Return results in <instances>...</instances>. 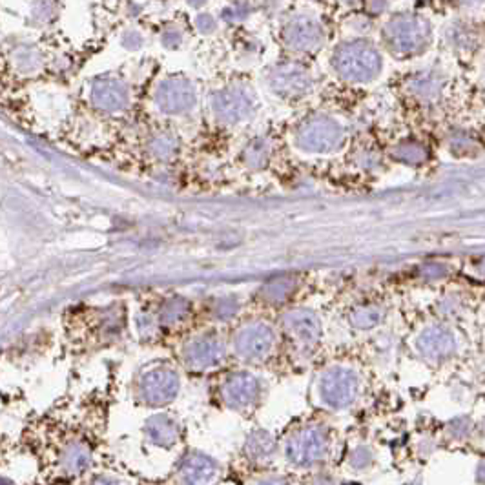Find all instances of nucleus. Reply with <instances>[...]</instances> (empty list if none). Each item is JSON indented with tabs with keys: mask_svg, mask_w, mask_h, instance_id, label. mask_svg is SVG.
I'll return each mask as SVG.
<instances>
[{
	"mask_svg": "<svg viewBox=\"0 0 485 485\" xmlns=\"http://www.w3.org/2000/svg\"><path fill=\"white\" fill-rule=\"evenodd\" d=\"M336 66L339 73L350 80H369L380 70V55L371 44L358 43L345 44L336 55Z\"/></svg>",
	"mask_w": 485,
	"mask_h": 485,
	"instance_id": "1",
	"label": "nucleus"
},
{
	"mask_svg": "<svg viewBox=\"0 0 485 485\" xmlns=\"http://www.w3.org/2000/svg\"><path fill=\"white\" fill-rule=\"evenodd\" d=\"M358 394V378L347 369H332L321 380V396L330 407H347Z\"/></svg>",
	"mask_w": 485,
	"mask_h": 485,
	"instance_id": "2",
	"label": "nucleus"
},
{
	"mask_svg": "<svg viewBox=\"0 0 485 485\" xmlns=\"http://www.w3.org/2000/svg\"><path fill=\"white\" fill-rule=\"evenodd\" d=\"M327 452V436L320 429H305L288 442L287 454L294 464L310 465L321 460Z\"/></svg>",
	"mask_w": 485,
	"mask_h": 485,
	"instance_id": "3",
	"label": "nucleus"
},
{
	"mask_svg": "<svg viewBox=\"0 0 485 485\" xmlns=\"http://www.w3.org/2000/svg\"><path fill=\"white\" fill-rule=\"evenodd\" d=\"M274 345V334L265 325L245 327L237 334L236 349L243 358H265Z\"/></svg>",
	"mask_w": 485,
	"mask_h": 485,
	"instance_id": "4",
	"label": "nucleus"
},
{
	"mask_svg": "<svg viewBox=\"0 0 485 485\" xmlns=\"http://www.w3.org/2000/svg\"><path fill=\"white\" fill-rule=\"evenodd\" d=\"M178 376L168 369H157V371L146 372L143 381H141L143 396L150 403H165V401L172 400L178 393Z\"/></svg>",
	"mask_w": 485,
	"mask_h": 485,
	"instance_id": "5",
	"label": "nucleus"
},
{
	"mask_svg": "<svg viewBox=\"0 0 485 485\" xmlns=\"http://www.w3.org/2000/svg\"><path fill=\"white\" fill-rule=\"evenodd\" d=\"M338 137L339 131L336 124L325 121V119H317V121L308 123V126H305L303 131H301L303 146H307L308 150H316V152L332 146L338 141Z\"/></svg>",
	"mask_w": 485,
	"mask_h": 485,
	"instance_id": "6",
	"label": "nucleus"
},
{
	"mask_svg": "<svg viewBox=\"0 0 485 485\" xmlns=\"http://www.w3.org/2000/svg\"><path fill=\"white\" fill-rule=\"evenodd\" d=\"M223 343L215 338H203L188 349V361L192 367H214L223 359Z\"/></svg>",
	"mask_w": 485,
	"mask_h": 485,
	"instance_id": "7",
	"label": "nucleus"
},
{
	"mask_svg": "<svg viewBox=\"0 0 485 485\" xmlns=\"http://www.w3.org/2000/svg\"><path fill=\"white\" fill-rule=\"evenodd\" d=\"M192 88L181 80L166 82L159 92V104L165 111H182L192 104Z\"/></svg>",
	"mask_w": 485,
	"mask_h": 485,
	"instance_id": "8",
	"label": "nucleus"
},
{
	"mask_svg": "<svg viewBox=\"0 0 485 485\" xmlns=\"http://www.w3.org/2000/svg\"><path fill=\"white\" fill-rule=\"evenodd\" d=\"M391 31H393L391 40L400 50H414L418 44H423V38L427 35L425 26L420 24L416 18H401Z\"/></svg>",
	"mask_w": 485,
	"mask_h": 485,
	"instance_id": "9",
	"label": "nucleus"
},
{
	"mask_svg": "<svg viewBox=\"0 0 485 485\" xmlns=\"http://www.w3.org/2000/svg\"><path fill=\"white\" fill-rule=\"evenodd\" d=\"M227 400L234 405H246L258 396V381L249 374H236L227 381Z\"/></svg>",
	"mask_w": 485,
	"mask_h": 485,
	"instance_id": "10",
	"label": "nucleus"
},
{
	"mask_svg": "<svg viewBox=\"0 0 485 485\" xmlns=\"http://www.w3.org/2000/svg\"><path fill=\"white\" fill-rule=\"evenodd\" d=\"M287 327L292 332L295 339L305 345H312L316 343L317 336H320V325H317V320L310 312H294L288 316Z\"/></svg>",
	"mask_w": 485,
	"mask_h": 485,
	"instance_id": "11",
	"label": "nucleus"
},
{
	"mask_svg": "<svg viewBox=\"0 0 485 485\" xmlns=\"http://www.w3.org/2000/svg\"><path fill=\"white\" fill-rule=\"evenodd\" d=\"M93 101L101 106L102 110H119L126 102V92L119 82L114 80H102L93 86Z\"/></svg>",
	"mask_w": 485,
	"mask_h": 485,
	"instance_id": "12",
	"label": "nucleus"
},
{
	"mask_svg": "<svg viewBox=\"0 0 485 485\" xmlns=\"http://www.w3.org/2000/svg\"><path fill=\"white\" fill-rule=\"evenodd\" d=\"M252 101L250 97H246L243 92H227L221 95V99H217L215 102V108H217V114L223 119H239L245 117V114H249Z\"/></svg>",
	"mask_w": 485,
	"mask_h": 485,
	"instance_id": "13",
	"label": "nucleus"
},
{
	"mask_svg": "<svg viewBox=\"0 0 485 485\" xmlns=\"http://www.w3.org/2000/svg\"><path fill=\"white\" fill-rule=\"evenodd\" d=\"M182 474L190 485H210L215 478V467L203 456H194L186 462Z\"/></svg>",
	"mask_w": 485,
	"mask_h": 485,
	"instance_id": "14",
	"label": "nucleus"
},
{
	"mask_svg": "<svg viewBox=\"0 0 485 485\" xmlns=\"http://www.w3.org/2000/svg\"><path fill=\"white\" fill-rule=\"evenodd\" d=\"M420 347L427 356H443L452 349V338L445 330L432 329L420 339Z\"/></svg>",
	"mask_w": 485,
	"mask_h": 485,
	"instance_id": "15",
	"label": "nucleus"
},
{
	"mask_svg": "<svg viewBox=\"0 0 485 485\" xmlns=\"http://www.w3.org/2000/svg\"><path fill=\"white\" fill-rule=\"evenodd\" d=\"M89 464V451L85 445H72L62 454V469L66 473H80Z\"/></svg>",
	"mask_w": 485,
	"mask_h": 485,
	"instance_id": "16",
	"label": "nucleus"
},
{
	"mask_svg": "<svg viewBox=\"0 0 485 485\" xmlns=\"http://www.w3.org/2000/svg\"><path fill=\"white\" fill-rule=\"evenodd\" d=\"M276 88L281 89H294V92H300L301 88H305V75L301 70H285L281 73V80L276 82Z\"/></svg>",
	"mask_w": 485,
	"mask_h": 485,
	"instance_id": "17",
	"label": "nucleus"
},
{
	"mask_svg": "<svg viewBox=\"0 0 485 485\" xmlns=\"http://www.w3.org/2000/svg\"><path fill=\"white\" fill-rule=\"evenodd\" d=\"M93 485H119V484H115V481H110V480H99Z\"/></svg>",
	"mask_w": 485,
	"mask_h": 485,
	"instance_id": "18",
	"label": "nucleus"
},
{
	"mask_svg": "<svg viewBox=\"0 0 485 485\" xmlns=\"http://www.w3.org/2000/svg\"><path fill=\"white\" fill-rule=\"evenodd\" d=\"M0 485H13V484L9 480H6V478H0Z\"/></svg>",
	"mask_w": 485,
	"mask_h": 485,
	"instance_id": "19",
	"label": "nucleus"
},
{
	"mask_svg": "<svg viewBox=\"0 0 485 485\" xmlns=\"http://www.w3.org/2000/svg\"><path fill=\"white\" fill-rule=\"evenodd\" d=\"M263 485H281V484H263Z\"/></svg>",
	"mask_w": 485,
	"mask_h": 485,
	"instance_id": "20",
	"label": "nucleus"
}]
</instances>
